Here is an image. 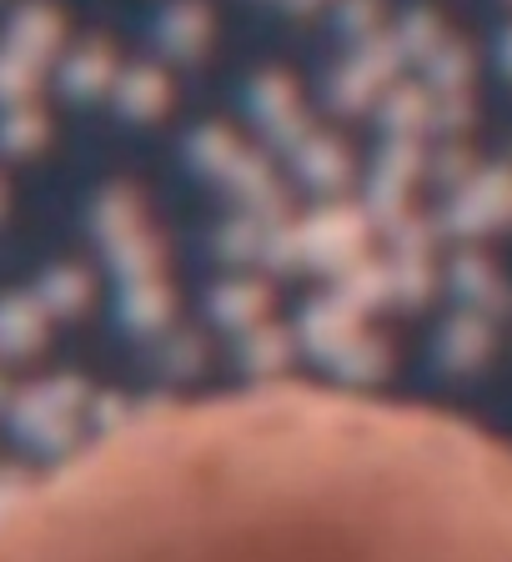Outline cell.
<instances>
[{"mask_svg": "<svg viewBox=\"0 0 512 562\" xmlns=\"http://www.w3.org/2000/svg\"><path fill=\"white\" fill-rule=\"evenodd\" d=\"M0 562H512V452L361 392H222L11 497Z\"/></svg>", "mask_w": 512, "mask_h": 562, "instance_id": "cell-1", "label": "cell"}]
</instances>
